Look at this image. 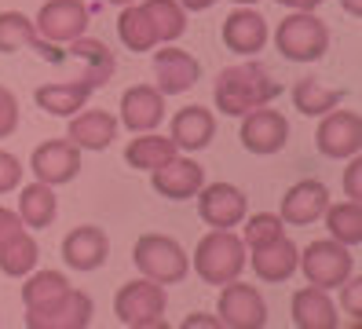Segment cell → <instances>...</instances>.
<instances>
[{"label": "cell", "mask_w": 362, "mask_h": 329, "mask_svg": "<svg viewBox=\"0 0 362 329\" xmlns=\"http://www.w3.org/2000/svg\"><path fill=\"white\" fill-rule=\"evenodd\" d=\"M282 92L279 81H271L260 66H227V70L216 77V88H212V103L216 110H223L227 117H242L257 106H267L274 96Z\"/></svg>", "instance_id": "cell-1"}, {"label": "cell", "mask_w": 362, "mask_h": 329, "mask_svg": "<svg viewBox=\"0 0 362 329\" xmlns=\"http://www.w3.org/2000/svg\"><path fill=\"white\" fill-rule=\"evenodd\" d=\"M245 253H249L245 241L234 231H216L212 227L198 241V249H194V271L209 285H227V282H234L245 271V263H249Z\"/></svg>", "instance_id": "cell-2"}, {"label": "cell", "mask_w": 362, "mask_h": 329, "mask_svg": "<svg viewBox=\"0 0 362 329\" xmlns=\"http://www.w3.org/2000/svg\"><path fill=\"white\" fill-rule=\"evenodd\" d=\"M165 285L154 278H132L124 282L114 296V315L129 329H165Z\"/></svg>", "instance_id": "cell-3"}, {"label": "cell", "mask_w": 362, "mask_h": 329, "mask_svg": "<svg viewBox=\"0 0 362 329\" xmlns=\"http://www.w3.org/2000/svg\"><path fill=\"white\" fill-rule=\"evenodd\" d=\"M274 48H279L289 62H315L329 48V30H326V22L315 18L311 11H293L279 22V30H274Z\"/></svg>", "instance_id": "cell-4"}, {"label": "cell", "mask_w": 362, "mask_h": 329, "mask_svg": "<svg viewBox=\"0 0 362 329\" xmlns=\"http://www.w3.org/2000/svg\"><path fill=\"white\" fill-rule=\"evenodd\" d=\"M132 260H136L139 275L154 278L161 285H176L190 271V256L183 253L180 241L168 238V234H143V238H136Z\"/></svg>", "instance_id": "cell-5"}, {"label": "cell", "mask_w": 362, "mask_h": 329, "mask_svg": "<svg viewBox=\"0 0 362 329\" xmlns=\"http://www.w3.org/2000/svg\"><path fill=\"white\" fill-rule=\"evenodd\" d=\"M296 267L304 271L308 285H318V289H337V285L355 271V256L348 253V246H340L337 238H322V241H311V246L300 253Z\"/></svg>", "instance_id": "cell-6"}, {"label": "cell", "mask_w": 362, "mask_h": 329, "mask_svg": "<svg viewBox=\"0 0 362 329\" xmlns=\"http://www.w3.org/2000/svg\"><path fill=\"white\" fill-rule=\"evenodd\" d=\"M216 318L227 329H264L267 325V304L260 296L257 285H245V282H227L220 285V304H216Z\"/></svg>", "instance_id": "cell-7"}, {"label": "cell", "mask_w": 362, "mask_h": 329, "mask_svg": "<svg viewBox=\"0 0 362 329\" xmlns=\"http://www.w3.org/2000/svg\"><path fill=\"white\" fill-rule=\"evenodd\" d=\"M315 146L318 154H326V158H355L362 150V117L355 110H329L322 114V125L315 132Z\"/></svg>", "instance_id": "cell-8"}, {"label": "cell", "mask_w": 362, "mask_h": 329, "mask_svg": "<svg viewBox=\"0 0 362 329\" xmlns=\"http://www.w3.org/2000/svg\"><path fill=\"white\" fill-rule=\"evenodd\" d=\"M194 197H198V216L205 219L209 227H216V231L238 227L242 219L249 216L245 194L234 187V183H209V187H202Z\"/></svg>", "instance_id": "cell-9"}, {"label": "cell", "mask_w": 362, "mask_h": 329, "mask_svg": "<svg viewBox=\"0 0 362 329\" xmlns=\"http://www.w3.org/2000/svg\"><path fill=\"white\" fill-rule=\"evenodd\" d=\"M286 143H289V121L279 110L257 106V110H249V114H242V146L249 154L267 158V154H279Z\"/></svg>", "instance_id": "cell-10"}, {"label": "cell", "mask_w": 362, "mask_h": 329, "mask_svg": "<svg viewBox=\"0 0 362 329\" xmlns=\"http://www.w3.org/2000/svg\"><path fill=\"white\" fill-rule=\"evenodd\" d=\"M37 37H45L52 44H70L88 30V8L81 0H48L33 18Z\"/></svg>", "instance_id": "cell-11"}, {"label": "cell", "mask_w": 362, "mask_h": 329, "mask_svg": "<svg viewBox=\"0 0 362 329\" xmlns=\"http://www.w3.org/2000/svg\"><path fill=\"white\" fill-rule=\"evenodd\" d=\"M30 168H33V175L40 183L62 187V183L77 180V172H81V146H74L70 139H48V143H40L33 150Z\"/></svg>", "instance_id": "cell-12"}, {"label": "cell", "mask_w": 362, "mask_h": 329, "mask_svg": "<svg viewBox=\"0 0 362 329\" xmlns=\"http://www.w3.org/2000/svg\"><path fill=\"white\" fill-rule=\"evenodd\" d=\"M151 183L161 197H168V202H190L202 187H205V168L198 161L190 158H168L161 168L151 172Z\"/></svg>", "instance_id": "cell-13"}, {"label": "cell", "mask_w": 362, "mask_h": 329, "mask_svg": "<svg viewBox=\"0 0 362 329\" xmlns=\"http://www.w3.org/2000/svg\"><path fill=\"white\" fill-rule=\"evenodd\" d=\"M92 315H95L92 296L70 285V293L59 304L45 307V311H26V325L30 329H84L92 322Z\"/></svg>", "instance_id": "cell-14"}, {"label": "cell", "mask_w": 362, "mask_h": 329, "mask_svg": "<svg viewBox=\"0 0 362 329\" xmlns=\"http://www.w3.org/2000/svg\"><path fill=\"white\" fill-rule=\"evenodd\" d=\"M154 74H158V92L161 96H183L187 88H194L202 77L198 59L183 48H161L154 52Z\"/></svg>", "instance_id": "cell-15"}, {"label": "cell", "mask_w": 362, "mask_h": 329, "mask_svg": "<svg viewBox=\"0 0 362 329\" xmlns=\"http://www.w3.org/2000/svg\"><path fill=\"white\" fill-rule=\"evenodd\" d=\"M329 205V190L326 183H318V180H300V183H293L286 194H282V224H293V227H308L315 224V219H322Z\"/></svg>", "instance_id": "cell-16"}, {"label": "cell", "mask_w": 362, "mask_h": 329, "mask_svg": "<svg viewBox=\"0 0 362 329\" xmlns=\"http://www.w3.org/2000/svg\"><path fill=\"white\" fill-rule=\"evenodd\" d=\"M165 121V96L154 84H136L121 96V121L129 132H154Z\"/></svg>", "instance_id": "cell-17"}, {"label": "cell", "mask_w": 362, "mask_h": 329, "mask_svg": "<svg viewBox=\"0 0 362 329\" xmlns=\"http://www.w3.org/2000/svg\"><path fill=\"white\" fill-rule=\"evenodd\" d=\"M220 37L234 55H257L267 44V18L260 11H252V8H234L223 18Z\"/></svg>", "instance_id": "cell-18"}, {"label": "cell", "mask_w": 362, "mask_h": 329, "mask_svg": "<svg viewBox=\"0 0 362 329\" xmlns=\"http://www.w3.org/2000/svg\"><path fill=\"white\" fill-rule=\"evenodd\" d=\"M106 256H110V238L103 234V227L84 224L62 238V260L74 271H95L106 263Z\"/></svg>", "instance_id": "cell-19"}, {"label": "cell", "mask_w": 362, "mask_h": 329, "mask_svg": "<svg viewBox=\"0 0 362 329\" xmlns=\"http://www.w3.org/2000/svg\"><path fill=\"white\" fill-rule=\"evenodd\" d=\"M66 139L81 150H106L117 139V117L110 110H77L70 117Z\"/></svg>", "instance_id": "cell-20"}, {"label": "cell", "mask_w": 362, "mask_h": 329, "mask_svg": "<svg viewBox=\"0 0 362 329\" xmlns=\"http://www.w3.org/2000/svg\"><path fill=\"white\" fill-rule=\"evenodd\" d=\"M168 136H173L176 150H202L212 143L216 136V117L205 106H183L173 114V125H168Z\"/></svg>", "instance_id": "cell-21"}, {"label": "cell", "mask_w": 362, "mask_h": 329, "mask_svg": "<svg viewBox=\"0 0 362 329\" xmlns=\"http://www.w3.org/2000/svg\"><path fill=\"white\" fill-rule=\"evenodd\" d=\"M337 304L329 300V289H318V285H308V289L293 293V325L296 329H337Z\"/></svg>", "instance_id": "cell-22"}, {"label": "cell", "mask_w": 362, "mask_h": 329, "mask_svg": "<svg viewBox=\"0 0 362 329\" xmlns=\"http://www.w3.org/2000/svg\"><path fill=\"white\" fill-rule=\"evenodd\" d=\"M296 260H300V249L282 234L279 241H271V246L252 249V275L260 282H286L296 271Z\"/></svg>", "instance_id": "cell-23"}, {"label": "cell", "mask_w": 362, "mask_h": 329, "mask_svg": "<svg viewBox=\"0 0 362 329\" xmlns=\"http://www.w3.org/2000/svg\"><path fill=\"white\" fill-rule=\"evenodd\" d=\"M95 92V88H88L84 81H62V84H45L37 88L33 99L37 106L45 110V114H55V117H74L77 110L88 106V96Z\"/></svg>", "instance_id": "cell-24"}, {"label": "cell", "mask_w": 362, "mask_h": 329, "mask_svg": "<svg viewBox=\"0 0 362 329\" xmlns=\"http://www.w3.org/2000/svg\"><path fill=\"white\" fill-rule=\"evenodd\" d=\"M70 52H74V59H81L84 62V84L88 88H99V84H106L114 77V70H117V59H114V52L106 48L103 40H95V37H77V40H70Z\"/></svg>", "instance_id": "cell-25"}, {"label": "cell", "mask_w": 362, "mask_h": 329, "mask_svg": "<svg viewBox=\"0 0 362 329\" xmlns=\"http://www.w3.org/2000/svg\"><path fill=\"white\" fill-rule=\"evenodd\" d=\"M176 143L173 136H158V132H136V139L124 146V161L132 168H143V172H154L161 168L168 158H176Z\"/></svg>", "instance_id": "cell-26"}, {"label": "cell", "mask_w": 362, "mask_h": 329, "mask_svg": "<svg viewBox=\"0 0 362 329\" xmlns=\"http://www.w3.org/2000/svg\"><path fill=\"white\" fill-rule=\"evenodd\" d=\"M59 212V202H55V190L48 183H30L18 190V216H23V227H33V231H45L52 227V219Z\"/></svg>", "instance_id": "cell-27"}, {"label": "cell", "mask_w": 362, "mask_h": 329, "mask_svg": "<svg viewBox=\"0 0 362 329\" xmlns=\"http://www.w3.org/2000/svg\"><path fill=\"white\" fill-rule=\"evenodd\" d=\"M117 37H121V44L129 52H151V48H158V33H154V22L146 18V11H143V4H124L121 8V15H117Z\"/></svg>", "instance_id": "cell-28"}, {"label": "cell", "mask_w": 362, "mask_h": 329, "mask_svg": "<svg viewBox=\"0 0 362 329\" xmlns=\"http://www.w3.org/2000/svg\"><path fill=\"white\" fill-rule=\"evenodd\" d=\"M70 293V278L62 271H30L26 285H23V304L26 311H45V307L59 304L62 296Z\"/></svg>", "instance_id": "cell-29"}, {"label": "cell", "mask_w": 362, "mask_h": 329, "mask_svg": "<svg viewBox=\"0 0 362 329\" xmlns=\"http://www.w3.org/2000/svg\"><path fill=\"white\" fill-rule=\"evenodd\" d=\"M322 219H326V227H329V238H337L340 246H362V202H329L326 205V212H322Z\"/></svg>", "instance_id": "cell-30"}, {"label": "cell", "mask_w": 362, "mask_h": 329, "mask_svg": "<svg viewBox=\"0 0 362 329\" xmlns=\"http://www.w3.org/2000/svg\"><path fill=\"white\" fill-rule=\"evenodd\" d=\"M37 260H40V246L30 231H18L11 241L0 246V271L8 278H26L37 267Z\"/></svg>", "instance_id": "cell-31"}, {"label": "cell", "mask_w": 362, "mask_h": 329, "mask_svg": "<svg viewBox=\"0 0 362 329\" xmlns=\"http://www.w3.org/2000/svg\"><path fill=\"white\" fill-rule=\"evenodd\" d=\"M340 99H344V92L326 88V84H318V81H311V77L296 81V88H293V103H296V110H300V114H308V117L329 114L333 106H340Z\"/></svg>", "instance_id": "cell-32"}, {"label": "cell", "mask_w": 362, "mask_h": 329, "mask_svg": "<svg viewBox=\"0 0 362 329\" xmlns=\"http://www.w3.org/2000/svg\"><path fill=\"white\" fill-rule=\"evenodd\" d=\"M143 11H146V18L154 22V33H158L161 44L183 37L187 11L180 8V0H143Z\"/></svg>", "instance_id": "cell-33"}, {"label": "cell", "mask_w": 362, "mask_h": 329, "mask_svg": "<svg viewBox=\"0 0 362 329\" xmlns=\"http://www.w3.org/2000/svg\"><path fill=\"white\" fill-rule=\"evenodd\" d=\"M37 26L23 11H0V55H11L18 48H33Z\"/></svg>", "instance_id": "cell-34"}, {"label": "cell", "mask_w": 362, "mask_h": 329, "mask_svg": "<svg viewBox=\"0 0 362 329\" xmlns=\"http://www.w3.org/2000/svg\"><path fill=\"white\" fill-rule=\"evenodd\" d=\"M242 224H245V231H242L245 249H264V246H271V241H279L286 234V224H282L279 212H257V216H245Z\"/></svg>", "instance_id": "cell-35"}, {"label": "cell", "mask_w": 362, "mask_h": 329, "mask_svg": "<svg viewBox=\"0 0 362 329\" xmlns=\"http://www.w3.org/2000/svg\"><path fill=\"white\" fill-rule=\"evenodd\" d=\"M337 289H340V311L351 315V318L358 322V318H362V278L351 271L344 282L337 285Z\"/></svg>", "instance_id": "cell-36"}, {"label": "cell", "mask_w": 362, "mask_h": 329, "mask_svg": "<svg viewBox=\"0 0 362 329\" xmlns=\"http://www.w3.org/2000/svg\"><path fill=\"white\" fill-rule=\"evenodd\" d=\"M23 161L15 158V154H8V150H0V194H11V190H18V183H23Z\"/></svg>", "instance_id": "cell-37"}, {"label": "cell", "mask_w": 362, "mask_h": 329, "mask_svg": "<svg viewBox=\"0 0 362 329\" xmlns=\"http://www.w3.org/2000/svg\"><path fill=\"white\" fill-rule=\"evenodd\" d=\"M18 128V99L11 96V88L0 84V139H8Z\"/></svg>", "instance_id": "cell-38"}, {"label": "cell", "mask_w": 362, "mask_h": 329, "mask_svg": "<svg viewBox=\"0 0 362 329\" xmlns=\"http://www.w3.org/2000/svg\"><path fill=\"white\" fill-rule=\"evenodd\" d=\"M358 180H362V158L355 154V158H348V168H344V194L351 197V202H358V197H362Z\"/></svg>", "instance_id": "cell-39"}, {"label": "cell", "mask_w": 362, "mask_h": 329, "mask_svg": "<svg viewBox=\"0 0 362 329\" xmlns=\"http://www.w3.org/2000/svg\"><path fill=\"white\" fill-rule=\"evenodd\" d=\"M18 231H23V216H18L15 209L0 205V246H4V241H11Z\"/></svg>", "instance_id": "cell-40"}, {"label": "cell", "mask_w": 362, "mask_h": 329, "mask_svg": "<svg viewBox=\"0 0 362 329\" xmlns=\"http://www.w3.org/2000/svg\"><path fill=\"white\" fill-rule=\"evenodd\" d=\"M282 8H289V11H315L322 0H279Z\"/></svg>", "instance_id": "cell-41"}, {"label": "cell", "mask_w": 362, "mask_h": 329, "mask_svg": "<svg viewBox=\"0 0 362 329\" xmlns=\"http://www.w3.org/2000/svg\"><path fill=\"white\" fill-rule=\"evenodd\" d=\"M194 325H220V318H212V315H190L187 322H183V329H194Z\"/></svg>", "instance_id": "cell-42"}, {"label": "cell", "mask_w": 362, "mask_h": 329, "mask_svg": "<svg viewBox=\"0 0 362 329\" xmlns=\"http://www.w3.org/2000/svg\"><path fill=\"white\" fill-rule=\"evenodd\" d=\"M212 4H216V0H180L183 11H209Z\"/></svg>", "instance_id": "cell-43"}, {"label": "cell", "mask_w": 362, "mask_h": 329, "mask_svg": "<svg viewBox=\"0 0 362 329\" xmlns=\"http://www.w3.org/2000/svg\"><path fill=\"white\" fill-rule=\"evenodd\" d=\"M340 8H344L351 18H358L362 15V0H340Z\"/></svg>", "instance_id": "cell-44"}, {"label": "cell", "mask_w": 362, "mask_h": 329, "mask_svg": "<svg viewBox=\"0 0 362 329\" xmlns=\"http://www.w3.org/2000/svg\"><path fill=\"white\" fill-rule=\"evenodd\" d=\"M106 4H117V8H124V4H132V0H106Z\"/></svg>", "instance_id": "cell-45"}, {"label": "cell", "mask_w": 362, "mask_h": 329, "mask_svg": "<svg viewBox=\"0 0 362 329\" xmlns=\"http://www.w3.org/2000/svg\"><path fill=\"white\" fill-rule=\"evenodd\" d=\"M234 4H257V0H234Z\"/></svg>", "instance_id": "cell-46"}]
</instances>
